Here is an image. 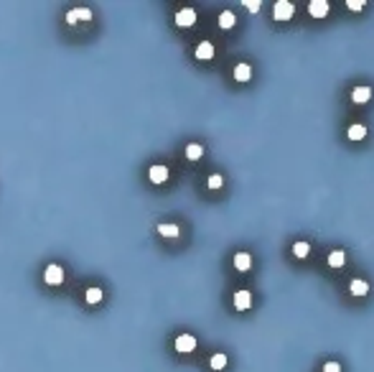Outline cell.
I'll list each match as a JSON object with an SVG mask.
<instances>
[{
    "label": "cell",
    "instance_id": "11",
    "mask_svg": "<svg viewBox=\"0 0 374 372\" xmlns=\"http://www.w3.org/2000/svg\"><path fill=\"white\" fill-rule=\"evenodd\" d=\"M234 79L237 82H249V79H252V66H249V64H237L234 66Z\"/></svg>",
    "mask_w": 374,
    "mask_h": 372
},
{
    "label": "cell",
    "instance_id": "6",
    "mask_svg": "<svg viewBox=\"0 0 374 372\" xmlns=\"http://www.w3.org/2000/svg\"><path fill=\"white\" fill-rule=\"evenodd\" d=\"M249 306H252V293L249 291H237L234 293V309L237 311H247Z\"/></svg>",
    "mask_w": 374,
    "mask_h": 372
},
{
    "label": "cell",
    "instance_id": "1",
    "mask_svg": "<svg viewBox=\"0 0 374 372\" xmlns=\"http://www.w3.org/2000/svg\"><path fill=\"white\" fill-rule=\"evenodd\" d=\"M273 16H275V20H290L296 16V5L288 3V0H278L273 8Z\"/></svg>",
    "mask_w": 374,
    "mask_h": 372
},
{
    "label": "cell",
    "instance_id": "12",
    "mask_svg": "<svg viewBox=\"0 0 374 372\" xmlns=\"http://www.w3.org/2000/svg\"><path fill=\"white\" fill-rule=\"evenodd\" d=\"M349 291H351V296H367V293H369V283H367V280H361V278H354V280H351V286H349Z\"/></svg>",
    "mask_w": 374,
    "mask_h": 372
},
{
    "label": "cell",
    "instance_id": "24",
    "mask_svg": "<svg viewBox=\"0 0 374 372\" xmlns=\"http://www.w3.org/2000/svg\"><path fill=\"white\" fill-rule=\"evenodd\" d=\"M323 372H341V365H338V362H326Z\"/></svg>",
    "mask_w": 374,
    "mask_h": 372
},
{
    "label": "cell",
    "instance_id": "22",
    "mask_svg": "<svg viewBox=\"0 0 374 372\" xmlns=\"http://www.w3.org/2000/svg\"><path fill=\"white\" fill-rule=\"evenodd\" d=\"M74 13H76V20H89L92 18V10L89 8H74Z\"/></svg>",
    "mask_w": 374,
    "mask_h": 372
},
{
    "label": "cell",
    "instance_id": "17",
    "mask_svg": "<svg viewBox=\"0 0 374 372\" xmlns=\"http://www.w3.org/2000/svg\"><path fill=\"white\" fill-rule=\"evenodd\" d=\"M308 253H311V245L305 240H298L296 245H293V255L296 257H308Z\"/></svg>",
    "mask_w": 374,
    "mask_h": 372
},
{
    "label": "cell",
    "instance_id": "13",
    "mask_svg": "<svg viewBox=\"0 0 374 372\" xmlns=\"http://www.w3.org/2000/svg\"><path fill=\"white\" fill-rule=\"evenodd\" d=\"M346 135H349V140H361L367 135V128L361 125V122H354V125L346 130Z\"/></svg>",
    "mask_w": 374,
    "mask_h": 372
},
{
    "label": "cell",
    "instance_id": "25",
    "mask_svg": "<svg viewBox=\"0 0 374 372\" xmlns=\"http://www.w3.org/2000/svg\"><path fill=\"white\" fill-rule=\"evenodd\" d=\"M244 8H247V10H252V13H257V10L262 8V3H260V0H257V3H244Z\"/></svg>",
    "mask_w": 374,
    "mask_h": 372
},
{
    "label": "cell",
    "instance_id": "4",
    "mask_svg": "<svg viewBox=\"0 0 374 372\" xmlns=\"http://www.w3.org/2000/svg\"><path fill=\"white\" fill-rule=\"evenodd\" d=\"M176 349H178L181 354L194 352V349H196V336H191V334H181V336H176Z\"/></svg>",
    "mask_w": 374,
    "mask_h": 372
},
{
    "label": "cell",
    "instance_id": "19",
    "mask_svg": "<svg viewBox=\"0 0 374 372\" xmlns=\"http://www.w3.org/2000/svg\"><path fill=\"white\" fill-rule=\"evenodd\" d=\"M234 23H237V18H234L232 10H224V13L219 16V26H222V28H232Z\"/></svg>",
    "mask_w": 374,
    "mask_h": 372
},
{
    "label": "cell",
    "instance_id": "26",
    "mask_svg": "<svg viewBox=\"0 0 374 372\" xmlns=\"http://www.w3.org/2000/svg\"><path fill=\"white\" fill-rule=\"evenodd\" d=\"M66 23H76V13H74V10H69V13H66Z\"/></svg>",
    "mask_w": 374,
    "mask_h": 372
},
{
    "label": "cell",
    "instance_id": "9",
    "mask_svg": "<svg viewBox=\"0 0 374 372\" xmlns=\"http://www.w3.org/2000/svg\"><path fill=\"white\" fill-rule=\"evenodd\" d=\"M232 263H234V268L240 270V273H244V270L252 268V255H249V253H237Z\"/></svg>",
    "mask_w": 374,
    "mask_h": 372
},
{
    "label": "cell",
    "instance_id": "8",
    "mask_svg": "<svg viewBox=\"0 0 374 372\" xmlns=\"http://www.w3.org/2000/svg\"><path fill=\"white\" fill-rule=\"evenodd\" d=\"M196 59H201V61L214 59V43L211 41H201L199 43V46H196Z\"/></svg>",
    "mask_w": 374,
    "mask_h": 372
},
{
    "label": "cell",
    "instance_id": "20",
    "mask_svg": "<svg viewBox=\"0 0 374 372\" xmlns=\"http://www.w3.org/2000/svg\"><path fill=\"white\" fill-rule=\"evenodd\" d=\"M224 367H226V354H222V352L214 354L211 357V370H224Z\"/></svg>",
    "mask_w": 374,
    "mask_h": 372
},
{
    "label": "cell",
    "instance_id": "18",
    "mask_svg": "<svg viewBox=\"0 0 374 372\" xmlns=\"http://www.w3.org/2000/svg\"><path fill=\"white\" fill-rule=\"evenodd\" d=\"M84 301H87V303H99V301H102V288H97V286L87 288V293H84Z\"/></svg>",
    "mask_w": 374,
    "mask_h": 372
},
{
    "label": "cell",
    "instance_id": "7",
    "mask_svg": "<svg viewBox=\"0 0 374 372\" xmlns=\"http://www.w3.org/2000/svg\"><path fill=\"white\" fill-rule=\"evenodd\" d=\"M308 13H311L313 18H323V16H328V3H326V0H311Z\"/></svg>",
    "mask_w": 374,
    "mask_h": 372
},
{
    "label": "cell",
    "instance_id": "3",
    "mask_svg": "<svg viewBox=\"0 0 374 372\" xmlns=\"http://www.w3.org/2000/svg\"><path fill=\"white\" fill-rule=\"evenodd\" d=\"M194 23H196V10L194 8H181L178 13H176V26L188 28V26H194Z\"/></svg>",
    "mask_w": 374,
    "mask_h": 372
},
{
    "label": "cell",
    "instance_id": "10",
    "mask_svg": "<svg viewBox=\"0 0 374 372\" xmlns=\"http://www.w3.org/2000/svg\"><path fill=\"white\" fill-rule=\"evenodd\" d=\"M351 99H354L356 105H367L372 99V89L369 87H354V92H351Z\"/></svg>",
    "mask_w": 374,
    "mask_h": 372
},
{
    "label": "cell",
    "instance_id": "16",
    "mask_svg": "<svg viewBox=\"0 0 374 372\" xmlns=\"http://www.w3.org/2000/svg\"><path fill=\"white\" fill-rule=\"evenodd\" d=\"M178 224H158V235H163V237H178Z\"/></svg>",
    "mask_w": 374,
    "mask_h": 372
},
{
    "label": "cell",
    "instance_id": "14",
    "mask_svg": "<svg viewBox=\"0 0 374 372\" xmlns=\"http://www.w3.org/2000/svg\"><path fill=\"white\" fill-rule=\"evenodd\" d=\"M201 156H204V148H201L199 143H188V145H186V158H188V161H199Z\"/></svg>",
    "mask_w": 374,
    "mask_h": 372
},
{
    "label": "cell",
    "instance_id": "2",
    "mask_svg": "<svg viewBox=\"0 0 374 372\" xmlns=\"http://www.w3.org/2000/svg\"><path fill=\"white\" fill-rule=\"evenodd\" d=\"M43 280H46L49 286H59L61 280H64V268L56 265V263L46 265V270H43Z\"/></svg>",
    "mask_w": 374,
    "mask_h": 372
},
{
    "label": "cell",
    "instance_id": "23",
    "mask_svg": "<svg viewBox=\"0 0 374 372\" xmlns=\"http://www.w3.org/2000/svg\"><path fill=\"white\" fill-rule=\"evenodd\" d=\"M346 8L349 10H361V8H364V0H349Z\"/></svg>",
    "mask_w": 374,
    "mask_h": 372
},
{
    "label": "cell",
    "instance_id": "15",
    "mask_svg": "<svg viewBox=\"0 0 374 372\" xmlns=\"http://www.w3.org/2000/svg\"><path fill=\"white\" fill-rule=\"evenodd\" d=\"M344 263H346V255L341 250L328 253V265H331V268H344Z\"/></svg>",
    "mask_w": 374,
    "mask_h": 372
},
{
    "label": "cell",
    "instance_id": "5",
    "mask_svg": "<svg viewBox=\"0 0 374 372\" xmlns=\"http://www.w3.org/2000/svg\"><path fill=\"white\" fill-rule=\"evenodd\" d=\"M148 176H150V181H153V184H166V181H168V166H163V163L150 166Z\"/></svg>",
    "mask_w": 374,
    "mask_h": 372
},
{
    "label": "cell",
    "instance_id": "21",
    "mask_svg": "<svg viewBox=\"0 0 374 372\" xmlns=\"http://www.w3.org/2000/svg\"><path fill=\"white\" fill-rule=\"evenodd\" d=\"M222 184H224V178H222L219 174H211V176H209V181H206L209 189H222Z\"/></svg>",
    "mask_w": 374,
    "mask_h": 372
}]
</instances>
